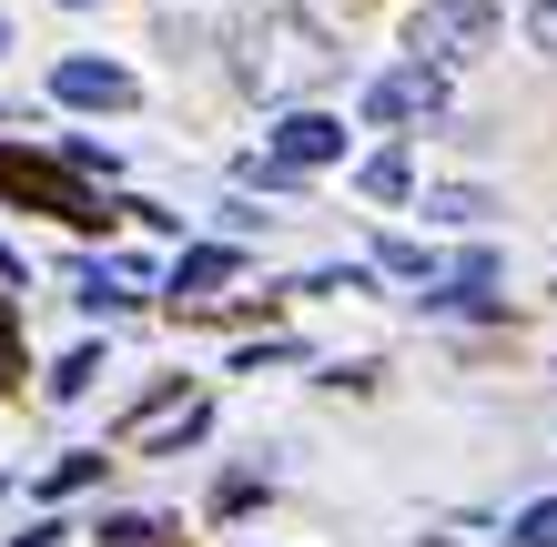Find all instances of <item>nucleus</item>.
<instances>
[{
    "label": "nucleus",
    "instance_id": "obj_12",
    "mask_svg": "<svg viewBox=\"0 0 557 547\" xmlns=\"http://www.w3.org/2000/svg\"><path fill=\"white\" fill-rule=\"evenodd\" d=\"M91 537H102V547H152V537H162V518H143V507H122V518H102Z\"/></svg>",
    "mask_w": 557,
    "mask_h": 547
},
{
    "label": "nucleus",
    "instance_id": "obj_4",
    "mask_svg": "<svg viewBox=\"0 0 557 547\" xmlns=\"http://www.w3.org/2000/svg\"><path fill=\"white\" fill-rule=\"evenodd\" d=\"M335 152H345V122H335V112H284L264 163H274V173H314V163H335Z\"/></svg>",
    "mask_w": 557,
    "mask_h": 547
},
{
    "label": "nucleus",
    "instance_id": "obj_19",
    "mask_svg": "<svg viewBox=\"0 0 557 547\" xmlns=\"http://www.w3.org/2000/svg\"><path fill=\"white\" fill-rule=\"evenodd\" d=\"M61 11H91V0H61Z\"/></svg>",
    "mask_w": 557,
    "mask_h": 547
},
{
    "label": "nucleus",
    "instance_id": "obj_6",
    "mask_svg": "<svg viewBox=\"0 0 557 547\" xmlns=\"http://www.w3.org/2000/svg\"><path fill=\"white\" fill-rule=\"evenodd\" d=\"M51 102H72V112H122V102H133V72H122V61H61V72H51Z\"/></svg>",
    "mask_w": 557,
    "mask_h": 547
},
{
    "label": "nucleus",
    "instance_id": "obj_7",
    "mask_svg": "<svg viewBox=\"0 0 557 547\" xmlns=\"http://www.w3.org/2000/svg\"><path fill=\"white\" fill-rule=\"evenodd\" d=\"M0 183H11V192H30V203H41V213H61V223H102V213H91L82 192L51 173V163H30V152H0Z\"/></svg>",
    "mask_w": 557,
    "mask_h": 547
},
{
    "label": "nucleus",
    "instance_id": "obj_2",
    "mask_svg": "<svg viewBox=\"0 0 557 547\" xmlns=\"http://www.w3.org/2000/svg\"><path fill=\"white\" fill-rule=\"evenodd\" d=\"M486 41H497V11H486V0H425V11L406 21V51L425 61V72H446V61H467Z\"/></svg>",
    "mask_w": 557,
    "mask_h": 547
},
{
    "label": "nucleus",
    "instance_id": "obj_3",
    "mask_svg": "<svg viewBox=\"0 0 557 547\" xmlns=\"http://www.w3.org/2000/svg\"><path fill=\"white\" fill-rule=\"evenodd\" d=\"M203 426H213V406H203V396H152L133 426H122V446H133V457H162V446H193Z\"/></svg>",
    "mask_w": 557,
    "mask_h": 547
},
{
    "label": "nucleus",
    "instance_id": "obj_8",
    "mask_svg": "<svg viewBox=\"0 0 557 547\" xmlns=\"http://www.w3.org/2000/svg\"><path fill=\"white\" fill-rule=\"evenodd\" d=\"M244 274V253H223V244H203V253H183L173 264V295L183 304H223V284Z\"/></svg>",
    "mask_w": 557,
    "mask_h": 547
},
{
    "label": "nucleus",
    "instance_id": "obj_9",
    "mask_svg": "<svg viewBox=\"0 0 557 547\" xmlns=\"http://www.w3.org/2000/svg\"><path fill=\"white\" fill-rule=\"evenodd\" d=\"M425 547H507V527H497V518H436V527H425Z\"/></svg>",
    "mask_w": 557,
    "mask_h": 547
},
{
    "label": "nucleus",
    "instance_id": "obj_16",
    "mask_svg": "<svg viewBox=\"0 0 557 547\" xmlns=\"http://www.w3.org/2000/svg\"><path fill=\"white\" fill-rule=\"evenodd\" d=\"M517 547H557V497H537L528 518H517Z\"/></svg>",
    "mask_w": 557,
    "mask_h": 547
},
{
    "label": "nucleus",
    "instance_id": "obj_17",
    "mask_svg": "<svg viewBox=\"0 0 557 547\" xmlns=\"http://www.w3.org/2000/svg\"><path fill=\"white\" fill-rule=\"evenodd\" d=\"M528 41H537V51L557 61V0H528Z\"/></svg>",
    "mask_w": 557,
    "mask_h": 547
},
{
    "label": "nucleus",
    "instance_id": "obj_5",
    "mask_svg": "<svg viewBox=\"0 0 557 547\" xmlns=\"http://www.w3.org/2000/svg\"><path fill=\"white\" fill-rule=\"evenodd\" d=\"M366 112H375V122H425V112H446V72L406 61V72H385V82L366 91Z\"/></svg>",
    "mask_w": 557,
    "mask_h": 547
},
{
    "label": "nucleus",
    "instance_id": "obj_18",
    "mask_svg": "<svg viewBox=\"0 0 557 547\" xmlns=\"http://www.w3.org/2000/svg\"><path fill=\"white\" fill-rule=\"evenodd\" d=\"M0 51H11V21H0Z\"/></svg>",
    "mask_w": 557,
    "mask_h": 547
},
{
    "label": "nucleus",
    "instance_id": "obj_13",
    "mask_svg": "<svg viewBox=\"0 0 557 547\" xmlns=\"http://www.w3.org/2000/svg\"><path fill=\"white\" fill-rule=\"evenodd\" d=\"M375 264L396 284H436V264H425V244H375Z\"/></svg>",
    "mask_w": 557,
    "mask_h": 547
},
{
    "label": "nucleus",
    "instance_id": "obj_11",
    "mask_svg": "<svg viewBox=\"0 0 557 547\" xmlns=\"http://www.w3.org/2000/svg\"><path fill=\"white\" fill-rule=\"evenodd\" d=\"M406 183H416L406 152H375V163H366V192H375V203H406Z\"/></svg>",
    "mask_w": 557,
    "mask_h": 547
},
{
    "label": "nucleus",
    "instance_id": "obj_10",
    "mask_svg": "<svg viewBox=\"0 0 557 547\" xmlns=\"http://www.w3.org/2000/svg\"><path fill=\"white\" fill-rule=\"evenodd\" d=\"M425 223H486V192H467V183L425 192Z\"/></svg>",
    "mask_w": 557,
    "mask_h": 547
},
{
    "label": "nucleus",
    "instance_id": "obj_1",
    "mask_svg": "<svg viewBox=\"0 0 557 547\" xmlns=\"http://www.w3.org/2000/svg\"><path fill=\"white\" fill-rule=\"evenodd\" d=\"M234 72H244V91H314V82L345 72V51H335V30L314 11H264V21H244Z\"/></svg>",
    "mask_w": 557,
    "mask_h": 547
},
{
    "label": "nucleus",
    "instance_id": "obj_14",
    "mask_svg": "<svg viewBox=\"0 0 557 547\" xmlns=\"http://www.w3.org/2000/svg\"><path fill=\"white\" fill-rule=\"evenodd\" d=\"M102 467H112L102 446H82V457H61V467H51V497H61V487H91V476H102Z\"/></svg>",
    "mask_w": 557,
    "mask_h": 547
},
{
    "label": "nucleus",
    "instance_id": "obj_15",
    "mask_svg": "<svg viewBox=\"0 0 557 547\" xmlns=\"http://www.w3.org/2000/svg\"><path fill=\"white\" fill-rule=\"evenodd\" d=\"M91 375H102V356H91V345H82V356H61V375H51V396H91Z\"/></svg>",
    "mask_w": 557,
    "mask_h": 547
}]
</instances>
